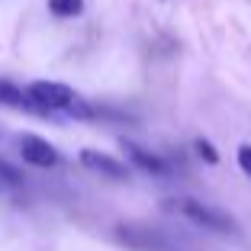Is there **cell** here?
<instances>
[{
	"instance_id": "obj_2",
	"label": "cell",
	"mask_w": 251,
	"mask_h": 251,
	"mask_svg": "<svg viewBox=\"0 0 251 251\" xmlns=\"http://www.w3.org/2000/svg\"><path fill=\"white\" fill-rule=\"evenodd\" d=\"M164 209L187 216V219L200 222V226H206V229H213V232H232V229H235V222H232L226 213L209 209V206H203V203H197V200H168Z\"/></svg>"
},
{
	"instance_id": "obj_9",
	"label": "cell",
	"mask_w": 251,
	"mask_h": 251,
	"mask_svg": "<svg viewBox=\"0 0 251 251\" xmlns=\"http://www.w3.org/2000/svg\"><path fill=\"white\" fill-rule=\"evenodd\" d=\"M0 180H3V184H10V187H20V184H23V174L13 168V164L0 161Z\"/></svg>"
},
{
	"instance_id": "obj_4",
	"label": "cell",
	"mask_w": 251,
	"mask_h": 251,
	"mask_svg": "<svg viewBox=\"0 0 251 251\" xmlns=\"http://www.w3.org/2000/svg\"><path fill=\"white\" fill-rule=\"evenodd\" d=\"M81 164L90 168V171H97V174H106V177H113V180H126V177H129L126 164H119L113 155L94 151V148H84V151H81Z\"/></svg>"
},
{
	"instance_id": "obj_3",
	"label": "cell",
	"mask_w": 251,
	"mask_h": 251,
	"mask_svg": "<svg viewBox=\"0 0 251 251\" xmlns=\"http://www.w3.org/2000/svg\"><path fill=\"white\" fill-rule=\"evenodd\" d=\"M20 155H23V161L32 164V168H55V164H58V151L45 139H39V135H23L20 139Z\"/></svg>"
},
{
	"instance_id": "obj_1",
	"label": "cell",
	"mask_w": 251,
	"mask_h": 251,
	"mask_svg": "<svg viewBox=\"0 0 251 251\" xmlns=\"http://www.w3.org/2000/svg\"><path fill=\"white\" fill-rule=\"evenodd\" d=\"M26 90H29L32 103H36L42 113L65 110V113H74V116H81V119L90 116V106L84 103L81 97L68 87V84H58V81H32Z\"/></svg>"
},
{
	"instance_id": "obj_8",
	"label": "cell",
	"mask_w": 251,
	"mask_h": 251,
	"mask_svg": "<svg viewBox=\"0 0 251 251\" xmlns=\"http://www.w3.org/2000/svg\"><path fill=\"white\" fill-rule=\"evenodd\" d=\"M49 10L61 20H71V16L84 13V0H49Z\"/></svg>"
},
{
	"instance_id": "obj_7",
	"label": "cell",
	"mask_w": 251,
	"mask_h": 251,
	"mask_svg": "<svg viewBox=\"0 0 251 251\" xmlns=\"http://www.w3.org/2000/svg\"><path fill=\"white\" fill-rule=\"evenodd\" d=\"M0 103H3V106H16V110H39V106L32 103L29 90H20L16 84H10V81H0ZM39 113H42V110H39Z\"/></svg>"
},
{
	"instance_id": "obj_11",
	"label": "cell",
	"mask_w": 251,
	"mask_h": 251,
	"mask_svg": "<svg viewBox=\"0 0 251 251\" xmlns=\"http://www.w3.org/2000/svg\"><path fill=\"white\" fill-rule=\"evenodd\" d=\"M238 168H242L245 174L251 177V145H242V148H238Z\"/></svg>"
},
{
	"instance_id": "obj_6",
	"label": "cell",
	"mask_w": 251,
	"mask_h": 251,
	"mask_svg": "<svg viewBox=\"0 0 251 251\" xmlns=\"http://www.w3.org/2000/svg\"><path fill=\"white\" fill-rule=\"evenodd\" d=\"M126 145V151L132 155V161H135V168H142V171H148V174H168V161L164 158H158V155H151V151H145V148H139V145H132V142H123Z\"/></svg>"
},
{
	"instance_id": "obj_5",
	"label": "cell",
	"mask_w": 251,
	"mask_h": 251,
	"mask_svg": "<svg viewBox=\"0 0 251 251\" xmlns=\"http://www.w3.org/2000/svg\"><path fill=\"white\" fill-rule=\"evenodd\" d=\"M119 238L132 248H142V251H168V242H164L158 232L145 229V226H119Z\"/></svg>"
},
{
	"instance_id": "obj_10",
	"label": "cell",
	"mask_w": 251,
	"mask_h": 251,
	"mask_svg": "<svg viewBox=\"0 0 251 251\" xmlns=\"http://www.w3.org/2000/svg\"><path fill=\"white\" fill-rule=\"evenodd\" d=\"M197 155L203 158V161H209V164H216V161H219V151H216V148L209 145L206 139H197Z\"/></svg>"
}]
</instances>
